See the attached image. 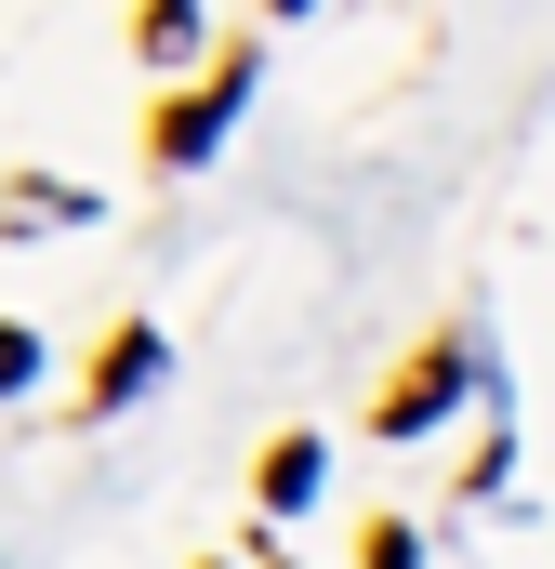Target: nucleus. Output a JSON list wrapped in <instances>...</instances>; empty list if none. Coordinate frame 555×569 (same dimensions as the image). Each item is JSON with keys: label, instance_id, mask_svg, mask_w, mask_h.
<instances>
[{"label": "nucleus", "instance_id": "f257e3e1", "mask_svg": "<svg viewBox=\"0 0 555 569\" xmlns=\"http://www.w3.org/2000/svg\"><path fill=\"white\" fill-rule=\"evenodd\" d=\"M0 385H27V331H0Z\"/></svg>", "mask_w": 555, "mask_h": 569}]
</instances>
